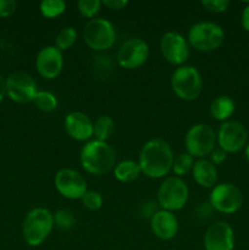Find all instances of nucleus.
Returning <instances> with one entry per match:
<instances>
[{
	"instance_id": "39448f33",
	"label": "nucleus",
	"mask_w": 249,
	"mask_h": 250,
	"mask_svg": "<svg viewBox=\"0 0 249 250\" xmlns=\"http://www.w3.org/2000/svg\"><path fill=\"white\" fill-rule=\"evenodd\" d=\"M171 87L182 100H195L203 90L200 72L194 66H180L171 76Z\"/></svg>"
},
{
	"instance_id": "2f4dec72",
	"label": "nucleus",
	"mask_w": 249,
	"mask_h": 250,
	"mask_svg": "<svg viewBox=\"0 0 249 250\" xmlns=\"http://www.w3.org/2000/svg\"><path fill=\"white\" fill-rule=\"evenodd\" d=\"M227 158V153L225 150H222L221 148H215L212 150V153L210 154V161H211L214 165H219L222 164Z\"/></svg>"
},
{
	"instance_id": "cd10ccee",
	"label": "nucleus",
	"mask_w": 249,
	"mask_h": 250,
	"mask_svg": "<svg viewBox=\"0 0 249 250\" xmlns=\"http://www.w3.org/2000/svg\"><path fill=\"white\" fill-rule=\"evenodd\" d=\"M102 1L100 0H80L77 4L78 11L83 17L92 20L95 15L99 12L102 7Z\"/></svg>"
},
{
	"instance_id": "a211bd4d",
	"label": "nucleus",
	"mask_w": 249,
	"mask_h": 250,
	"mask_svg": "<svg viewBox=\"0 0 249 250\" xmlns=\"http://www.w3.org/2000/svg\"><path fill=\"white\" fill-rule=\"evenodd\" d=\"M150 227L158 238L168 241L177 234L178 221L172 212L161 209L150 217Z\"/></svg>"
},
{
	"instance_id": "ddd939ff",
	"label": "nucleus",
	"mask_w": 249,
	"mask_h": 250,
	"mask_svg": "<svg viewBox=\"0 0 249 250\" xmlns=\"http://www.w3.org/2000/svg\"><path fill=\"white\" fill-rule=\"evenodd\" d=\"M149 56V46L143 39L131 38L122 43L117 50V63L122 68L133 70L143 65Z\"/></svg>"
},
{
	"instance_id": "f257e3e1",
	"label": "nucleus",
	"mask_w": 249,
	"mask_h": 250,
	"mask_svg": "<svg viewBox=\"0 0 249 250\" xmlns=\"http://www.w3.org/2000/svg\"><path fill=\"white\" fill-rule=\"evenodd\" d=\"M173 151L164 139L146 142L139 153V167L149 178H161L172 170Z\"/></svg>"
},
{
	"instance_id": "4be33fe9",
	"label": "nucleus",
	"mask_w": 249,
	"mask_h": 250,
	"mask_svg": "<svg viewBox=\"0 0 249 250\" xmlns=\"http://www.w3.org/2000/svg\"><path fill=\"white\" fill-rule=\"evenodd\" d=\"M115 131V122L107 115L98 117L97 121L93 124V136L100 142H106Z\"/></svg>"
},
{
	"instance_id": "9b49d317",
	"label": "nucleus",
	"mask_w": 249,
	"mask_h": 250,
	"mask_svg": "<svg viewBox=\"0 0 249 250\" xmlns=\"http://www.w3.org/2000/svg\"><path fill=\"white\" fill-rule=\"evenodd\" d=\"M219 148L226 153H237L247 146L248 131L238 121L228 120L222 122L216 134Z\"/></svg>"
},
{
	"instance_id": "a878e982",
	"label": "nucleus",
	"mask_w": 249,
	"mask_h": 250,
	"mask_svg": "<svg viewBox=\"0 0 249 250\" xmlns=\"http://www.w3.org/2000/svg\"><path fill=\"white\" fill-rule=\"evenodd\" d=\"M66 4L62 0H43L41 2V12L44 17L53 19L65 11Z\"/></svg>"
},
{
	"instance_id": "412c9836",
	"label": "nucleus",
	"mask_w": 249,
	"mask_h": 250,
	"mask_svg": "<svg viewBox=\"0 0 249 250\" xmlns=\"http://www.w3.org/2000/svg\"><path fill=\"white\" fill-rule=\"evenodd\" d=\"M142 173L139 164L133 160H124L121 163L116 164L114 167V175L116 180L120 182H132V181L137 180L138 176Z\"/></svg>"
},
{
	"instance_id": "f03ea898",
	"label": "nucleus",
	"mask_w": 249,
	"mask_h": 250,
	"mask_svg": "<svg viewBox=\"0 0 249 250\" xmlns=\"http://www.w3.org/2000/svg\"><path fill=\"white\" fill-rule=\"evenodd\" d=\"M80 160L82 167L92 175H105L116 166V153L106 142L94 139L81 149Z\"/></svg>"
},
{
	"instance_id": "72a5a7b5",
	"label": "nucleus",
	"mask_w": 249,
	"mask_h": 250,
	"mask_svg": "<svg viewBox=\"0 0 249 250\" xmlns=\"http://www.w3.org/2000/svg\"><path fill=\"white\" fill-rule=\"evenodd\" d=\"M242 27L244 28V31L249 32V4L242 11V17H241Z\"/></svg>"
},
{
	"instance_id": "f8f14e48",
	"label": "nucleus",
	"mask_w": 249,
	"mask_h": 250,
	"mask_svg": "<svg viewBox=\"0 0 249 250\" xmlns=\"http://www.w3.org/2000/svg\"><path fill=\"white\" fill-rule=\"evenodd\" d=\"M55 188L67 199H81L87 192V181L78 171L72 168H61L54 178Z\"/></svg>"
},
{
	"instance_id": "bb28decb",
	"label": "nucleus",
	"mask_w": 249,
	"mask_h": 250,
	"mask_svg": "<svg viewBox=\"0 0 249 250\" xmlns=\"http://www.w3.org/2000/svg\"><path fill=\"white\" fill-rule=\"evenodd\" d=\"M54 224L61 229H72L76 224V217L72 211L67 209H61L54 214Z\"/></svg>"
},
{
	"instance_id": "20e7f679",
	"label": "nucleus",
	"mask_w": 249,
	"mask_h": 250,
	"mask_svg": "<svg viewBox=\"0 0 249 250\" xmlns=\"http://www.w3.org/2000/svg\"><path fill=\"white\" fill-rule=\"evenodd\" d=\"M224 29L215 22H197L188 31V43L198 51L216 50L224 43Z\"/></svg>"
},
{
	"instance_id": "5701e85b",
	"label": "nucleus",
	"mask_w": 249,
	"mask_h": 250,
	"mask_svg": "<svg viewBox=\"0 0 249 250\" xmlns=\"http://www.w3.org/2000/svg\"><path fill=\"white\" fill-rule=\"evenodd\" d=\"M195 161L193 160V156L189 155L188 153L180 154V155L175 156L172 164V171L176 175V177L180 176H185L193 170Z\"/></svg>"
},
{
	"instance_id": "4468645a",
	"label": "nucleus",
	"mask_w": 249,
	"mask_h": 250,
	"mask_svg": "<svg viewBox=\"0 0 249 250\" xmlns=\"http://www.w3.org/2000/svg\"><path fill=\"white\" fill-rule=\"evenodd\" d=\"M160 49L164 58L172 65H182L189 58V44L182 34L167 32L163 36Z\"/></svg>"
},
{
	"instance_id": "c9c22d12",
	"label": "nucleus",
	"mask_w": 249,
	"mask_h": 250,
	"mask_svg": "<svg viewBox=\"0 0 249 250\" xmlns=\"http://www.w3.org/2000/svg\"><path fill=\"white\" fill-rule=\"evenodd\" d=\"M246 156H247V160L249 161V143L246 146Z\"/></svg>"
},
{
	"instance_id": "aec40b11",
	"label": "nucleus",
	"mask_w": 249,
	"mask_h": 250,
	"mask_svg": "<svg viewBox=\"0 0 249 250\" xmlns=\"http://www.w3.org/2000/svg\"><path fill=\"white\" fill-rule=\"evenodd\" d=\"M234 112V102L227 95H219L210 105V114L219 121H228Z\"/></svg>"
},
{
	"instance_id": "473e14b6",
	"label": "nucleus",
	"mask_w": 249,
	"mask_h": 250,
	"mask_svg": "<svg viewBox=\"0 0 249 250\" xmlns=\"http://www.w3.org/2000/svg\"><path fill=\"white\" fill-rule=\"evenodd\" d=\"M102 4L109 7L110 10H121L127 6L128 1L127 0H104V1H102Z\"/></svg>"
},
{
	"instance_id": "f3484780",
	"label": "nucleus",
	"mask_w": 249,
	"mask_h": 250,
	"mask_svg": "<svg viewBox=\"0 0 249 250\" xmlns=\"http://www.w3.org/2000/svg\"><path fill=\"white\" fill-rule=\"evenodd\" d=\"M65 131L72 139L85 142L93 137V122L83 112H71L65 119Z\"/></svg>"
},
{
	"instance_id": "b1692460",
	"label": "nucleus",
	"mask_w": 249,
	"mask_h": 250,
	"mask_svg": "<svg viewBox=\"0 0 249 250\" xmlns=\"http://www.w3.org/2000/svg\"><path fill=\"white\" fill-rule=\"evenodd\" d=\"M33 103L39 110L45 112L54 111L58 106V99L55 95L46 90H38V93L34 97Z\"/></svg>"
},
{
	"instance_id": "7ed1b4c3",
	"label": "nucleus",
	"mask_w": 249,
	"mask_h": 250,
	"mask_svg": "<svg viewBox=\"0 0 249 250\" xmlns=\"http://www.w3.org/2000/svg\"><path fill=\"white\" fill-rule=\"evenodd\" d=\"M54 214L45 208L32 209L22 224V234L28 246L38 247L48 238L54 227Z\"/></svg>"
},
{
	"instance_id": "c85d7f7f",
	"label": "nucleus",
	"mask_w": 249,
	"mask_h": 250,
	"mask_svg": "<svg viewBox=\"0 0 249 250\" xmlns=\"http://www.w3.org/2000/svg\"><path fill=\"white\" fill-rule=\"evenodd\" d=\"M82 200V204L85 209L92 210H99L103 207V197L99 192H95V190H87L85 194L81 198Z\"/></svg>"
},
{
	"instance_id": "7c9ffc66",
	"label": "nucleus",
	"mask_w": 249,
	"mask_h": 250,
	"mask_svg": "<svg viewBox=\"0 0 249 250\" xmlns=\"http://www.w3.org/2000/svg\"><path fill=\"white\" fill-rule=\"evenodd\" d=\"M16 1L15 0H0V17H9L16 10Z\"/></svg>"
},
{
	"instance_id": "c756f323",
	"label": "nucleus",
	"mask_w": 249,
	"mask_h": 250,
	"mask_svg": "<svg viewBox=\"0 0 249 250\" xmlns=\"http://www.w3.org/2000/svg\"><path fill=\"white\" fill-rule=\"evenodd\" d=\"M202 5L210 12L221 14L225 12L229 6L228 0H203Z\"/></svg>"
},
{
	"instance_id": "9d476101",
	"label": "nucleus",
	"mask_w": 249,
	"mask_h": 250,
	"mask_svg": "<svg viewBox=\"0 0 249 250\" xmlns=\"http://www.w3.org/2000/svg\"><path fill=\"white\" fill-rule=\"evenodd\" d=\"M6 82V94L11 100L19 104H27L33 102L34 97L38 93V87L29 73L23 71H17L11 73L5 80Z\"/></svg>"
},
{
	"instance_id": "6ab92c4d",
	"label": "nucleus",
	"mask_w": 249,
	"mask_h": 250,
	"mask_svg": "<svg viewBox=\"0 0 249 250\" xmlns=\"http://www.w3.org/2000/svg\"><path fill=\"white\" fill-rule=\"evenodd\" d=\"M193 177L195 182L204 188H214L217 182V170L216 166L207 159H199L193 166Z\"/></svg>"
},
{
	"instance_id": "f704fd0d",
	"label": "nucleus",
	"mask_w": 249,
	"mask_h": 250,
	"mask_svg": "<svg viewBox=\"0 0 249 250\" xmlns=\"http://www.w3.org/2000/svg\"><path fill=\"white\" fill-rule=\"evenodd\" d=\"M5 94H6V82H5L4 77L0 75V103L4 99Z\"/></svg>"
},
{
	"instance_id": "393cba45",
	"label": "nucleus",
	"mask_w": 249,
	"mask_h": 250,
	"mask_svg": "<svg viewBox=\"0 0 249 250\" xmlns=\"http://www.w3.org/2000/svg\"><path fill=\"white\" fill-rule=\"evenodd\" d=\"M77 41V31L73 27H65L58 33L55 39L56 48L62 50H67Z\"/></svg>"
},
{
	"instance_id": "0eeeda50",
	"label": "nucleus",
	"mask_w": 249,
	"mask_h": 250,
	"mask_svg": "<svg viewBox=\"0 0 249 250\" xmlns=\"http://www.w3.org/2000/svg\"><path fill=\"white\" fill-rule=\"evenodd\" d=\"M83 39L90 49L104 51L111 48L116 41L114 24L105 19H92L83 28Z\"/></svg>"
},
{
	"instance_id": "1a4fd4ad",
	"label": "nucleus",
	"mask_w": 249,
	"mask_h": 250,
	"mask_svg": "<svg viewBox=\"0 0 249 250\" xmlns=\"http://www.w3.org/2000/svg\"><path fill=\"white\" fill-rule=\"evenodd\" d=\"M209 203L216 211L222 214H233L243 204V194L237 186L232 183H219L210 193Z\"/></svg>"
},
{
	"instance_id": "2eb2a0df",
	"label": "nucleus",
	"mask_w": 249,
	"mask_h": 250,
	"mask_svg": "<svg viewBox=\"0 0 249 250\" xmlns=\"http://www.w3.org/2000/svg\"><path fill=\"white\" fill-rule=\"evenodd\" d=\"M63 66L62 51L55 45L44 46L37 54L36 67L39 75L46 80H54L61 73Z\"/></svg>"
},
{
	"instance_id": "6e6552de",
	"label": "nucleus",
	"mask_w": 249,
	"mask_h": 250,
	"mask_svg": "<svg viewBox=\"0 0 249 250\" xmlns=\"http://www.w3.org/2000/svg\"><path fill=\"white\" fill-rule=\"evenodd\" d=\"M188 187L181 177H167L161 183L158 190V203L163 210L177 211L186 205L188 200Z\"/></svg>"
},
{
	"instance_id": "dca6fc26",
	"label": "nucleus",
	"mask_w": 249,
	"mask_h": 250,
	"mask_svg": "<svg viewBox=\"0 0 249 250\" xmlns=\"http://www.w3.org/2000/svg\"><path fill=\"white\" fill-rule=\"evenodd\" d=\"M205 250H233L234 233L225 221H217L208 227L204 236Z\"/></svg>"
},
{
	"instance_id": "423d86ee",
	"label": "nucleus",
	"mask_w": 249,
	"mask_h": 250,
	"mask_svg": "<svg viewBox=\"0 0 249 250\" xmlns=\"http://www.w3.org/2000/svg\"><path fill=\"white\" fill-rule=\"evenodd\" d=\"M216 133L211 126L207 124H197L190 127L185 137L187 153L193 158L204 159L216 148Z\"/></svg>"
}]
</instances>
